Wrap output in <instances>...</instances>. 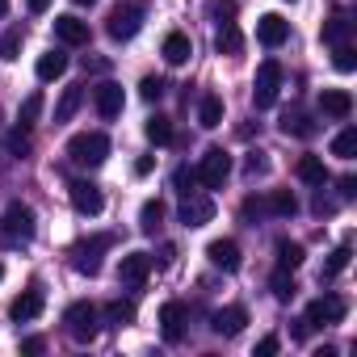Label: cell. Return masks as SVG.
<instances>
[{
	"label": "cell",
	"mask_w": 357,
	"mask_h": 357,
	"mask_svg": "<svg viewBox=\"0 0 357 357\" xmlns=\"http://www.w3.org/2000/svg\"><path fill=\"white\" fill-rule=\"evenodd\" d=\"M307 332H311V324H307V319H298V324H294V340H307Z\"/></svg>",
	"instance_id": "cell-50"
},
{
	"label": "cell",
	"mask_w": 357,
	"mask_h": 357,
	"mask_svg": "<svg viewBox=\"0 0 357 357\" xmlns=\"http://www.w3.org/2000/svg\"><path fill=\"white\" fill-rule=\"evenodd\" d=\"M303 265V244H294V240H278V269H298Z\"/></svg>",
	"instance_id": "cell-31"
},
{
	"label": "cell",
	"mask_w": 357,
	"mask_h": 357,
	"mask_svg": "<svg viewBox=\"0 0 357 357\" xmlns=\"http://www.w3.org/2000/svg\"><path fill=\"white\" fill-rule=\"evenodd\" d=\"M34 231H38L34 206H26V202L5 206V215H0V248H22L34 240Z\"/></svg>",
	"instance_id": "cell-1"
},
{
	"label": "cell",
	"mask_w": 357,
	"mask_h": 357,
	"mask_svg": "<svg viewBox=\"0 0 357 357\" xmlns=\"http://www.w3.org/2000/svg\"><path fill=\"white\" fill-rule=\"evenodd\" d=\"M353 194H357V181H353V176H340V198L349 202Z\"/></svg>",
	"instance_id": "cell-47"
},
{
	"label": "cell",
	"mask_w": 357,
	"mask_h": 357,
	"mask_svg": "<svg viewBox=\"0 0 357 357\" xmlns=\"http://www.w3.org/2000/svg\"><path fill=\"white\" fill-rule=\"evenodd\" d=\"M286 38H290V22H286V17L265 13V17L257 22V43H261V47H282Z\"/></svg>",
	"instance_id": "cell-15"
},
{
	"label": "cell",
	"mask_w": 357,
	"mask_h": 357,
	"mask_svg": "<svg viewBox=\"0 0 357 357\" xmlns=\"http://www.w3.org/2000/svg\"><path fill=\"white\" fill-rule=\"evenodd\" d=\"M172 185H176V194H194V185H198V168L181 164V168L172 172Z\"/></svg>",
	"instance_id": "cell-36"
},
{
	"label": "cell",
	"mask_w": 357,
	"mask_h": 357,
	"mask_svg": "<svg viewBox=\"0 0 357 357\" xmlns=\"http://www.w3.org/2000/svg\"><path fill=\"white\" fill-rule=\"evenodd\" d=\"M9 151H13V155H26V151H30V130H26L22 122H17V130L9 135Z\"/></svg>",
	"instance_id": "cell-41"
},
{
	"label": "cell",
	"mask_w": 357,
	"mask_h": 357,
	"mask_svg": "<svg viewBox=\"0 0 357 357\" xmlns=\"http://www.w3.org/2000/svg\"><path fill=\"white\" fill-rule=\"evenodd\" d=\"M72 206H76V215H89V219H97L101 211H105V194H101V185H93V181H72Z\"/></svg>",
	"instance_id": "cell-10"
},
{
	"label": "cell",
	"mask_w": 357,
	"mask_h": 357,
	"mask_svg": "<svg viewBox=\"0 0 357 357\" xmlns=\"http://www.w3.org/2000/svg\"><path fill=\"white\" fill-rule=\"evenodd\" d=\"M26 5H30V13H47V9H51V0H26Z\"/></svg>",
	"instance_id": "cell-51"
},
{
	"label": "cell",
	"mask_w": 357,
	"mask_h": 357,
	"mask_svg": "<svg viewBox=\"0 0 357 357\" xmlns=\"http://www.w3.org/2000/svg\"><path fill=\"white\" fill-rule=\"evenodd\" d=\"M160 332H164V340H168V344H176V340L185 336V303L168 298V303L160 307Z\"/></svg>",
	"instance_id": "cell-12"
},
{
	"label": "cell",
	"mask_w": 357,
	"mask_h": 357,
	"mask_svg": "<svg viewBox=\"0 0 357 357\" xmlns=\"http://www.w3.org/2000/svg\"><path fill=\"white\" fill-rule=\"evenodd\" d=\"M349 257H353V252H349V244L332 248V257L324 261V273H319V278H336V273H344V269H349Z\"/></svg>",
	"instance_id": "cell-35"
},
{
	"label": "cell",
	"mask_w": 357,
	"mask_h": 357,
	"mask_svg": "<svg viewBox=\"0 0 357 357\" xmlns=\"http://www.w3.org/2000/svg\"><path fill=\"white\" fill-rule=\"evenodd\" d=\"M80 105H84V89H80V84L63 89V97H59V105H55V122H72Z\"/></svg>",
	"instance_id": "cell-28"
},
{
	"label": "cell",
	"mask_w": 357,
	"mask_h": 357,
	"mask_svg": "<svg viewBox=\"0 0 357 357\" xmlns=\"http://www.w3.org/2000/svg\"><path fill=\"white\" fill-rule=\"evenodd\" d=\"M43 307H47L43 290H38V286H30V290H22V294L9 303V315H13L17 324H30V319H38V315H43Z\"/></svg>",
	"instance_id": "cell-14"
},
{
	"label": "cell",
	"mask_w": 357,
	"mask_h": 357,
	"mask_svg": "<svg viewBox=\"0 0 357 357\" xmlns=\"http://www.w3.org/2000/svg\"><path fill=\"white\" fill-rule=\"evenodd\" d=\"M164 89H168V84H164L160 76H143V80H139V97H143V101H160Z\"/></svg>",
	"instance_id": "cell-38"
},
{
	"label": "cell",
	"mask_w": 357,
	"mask_h": 357,
	"mask_svg": "<svg viewBox=\"0 0 357 357\" xmlns=\"http://www.w3.org/2000/svg\"><path fill=\"white\" fill-rule=\"evenodd\" d=\"M269 290H273V298H278V303H290V298L298 294V286H294L290 269H278V273L269 278Z\"/></svg>",
	"instance_id": "cell-32"
},
{
	"label": "cell",
	"mask_w": 357,
	"mask_h": 357,
	"mask_svg": "<svg viewBox=\"0 0 357 357\" xmlns=\"http://www.w3.org/2000/svg\"><path fill=\"white\" fill-rule=\"evenodd\" d=\"M282 135L311 139V135H315V122H311V114H303V109H286V114H282Z\"/></svg>",
	"instance_id": "cell-24"
},
{
	"label": "cell",
	"mask_w": 357,
	"mask_h": 357,
	"mask_svg": "<svg viewBox=\"0 0 357 357\" xmlns=\"http://www.w3.org/2000/svg\"><path fill=\"white\" fill-rule=\"evenodd\" d=\"M211 17L231 22V17H236V0H211Z\"/></svg>",
	"instance_id": "cell-43"
},
{
	"label": "cell",
	"mask_w": 357,
	"mask_h": 357,
	"mask_svg": "<svg viewBox=\"0 0 357 357\" xmlns=\"http://www.w3.org/2000/svg\"><path fill=\"white\" fill-rule=\"evenodd\" d=\"M139 30H143V5H139V0H122V5L109 9V17H105V34H109L114 43H130Z\"/></svg>",
	"instance_id": "cell-2"
},
{
	"label": "cell",
	"mask_w": 357,
	"mask_h": 357,
	"mask_svg": "<svg viewBox=\"0 0 357 357\" xmlns=\"http://www.w3.org/2000/svg\"><path fill=\"white\" fill-rule=\"evenodd\" d=\"M105 155H109V139L101 130L72 135V143H68V160L80 164V168H97V164H105Z\"/></svg>",
	"instance_id": "cell-3"
},
{
	"label": "cell",
	"mask_w": 357,
	"mask_h": 357,
	"mask_svg": "<svg viewBox=\"0 0 357 357\" xmlns=\"http://www.w3.org/2000/svg\"><path fill=\"white\" fill-rule=\"evenodd\" d=\"M172 261H176V248H172V244H164V248H160V265H172Z\"/></svg>",
	"instance_id": "cell-49"
},
{
	"label": "cell",
	"mask_w": 357,
	"mask_h": 357,
	"mask_svg": "<svg viewBox=\"0 0 357 357\" xmlns=\"http://www.w3.org/2000/svg\"><path fill=\"white\" fill-rule=\"evenodd\" d=\"M315 211H319V215H332V211H336V202H328V198L319 194V198H315Z\"/></svg>",
	"instance_id": "cell-48"
},
{
	"label": "cell",
	"mask_w": 357,
	"mask_h": 357,
	"mask_svg": "<svg viewBox=\"0 0 357 357\" xmlns=\"http://www.w3.org/2000/svg\"><path fill=\"white\" fill-rule=\"evenodd\" d=\"M22 43H26V30L22 26H9L5 34H0V59H22Z\"/></svg>",
	"instance_id": "cell-29"
},
{
	"label": "cell",
	"mask_w": 357,
	"mask_h": 357,
	"mask_svg": "<svg viewBox=\"0 0 357 357\" xmlns=\"http://www.w3.org/2000/svg\"><path fill=\"white\" fill-rule=\"evenodd\" d=\"M215 51H219V55H240V51H244V34L236 30V22H219Z\"/></svg>",
	"instance_id": "cell-23"
},
{
	"label": "cell",
	"mask_w": 357,
	"mask_h": 357,
	"mask_svg": "<svg viewBox=\"0 0 357 357\" xmlns=\"http://www.w3.org/2000/svg\"><path fill=\"white\" fill-rule=\"evenodd\" d=\"M319 109H324L328 118L344 122V118L353 114V97H349L344 89H324V93H319Z\"/></svg>",
	"instance_id": "cell-18"
},
{
	"label": "cell",
	"mask_w": 357,
	"mask_h": 357,
	"mask_svg": "<svg viewBox=\"0 0 357 357\" xmlns=\"http://www.w3.org/2000/svg\"><path fill=\"white\" fill-rule=\"evenodd\" d=\"M143 135H147V139H151L155 147H164V143H172V122L155 114V118H147V126H143Z\"/></svg>",
	"instance_id": "cell-33"
},
{
	"label": "cell",
	"mask_w": 357,
	"mask_h": 357,
	"mask_svg": "<svg viewBox=\"0 0 357 357\" xmlns=\"http://www.w3.org/2000/svg\"><path fill=\"white\" fill-rule=\"evenodd\" d=\"M227 176H231V155H227L223 147H211V151L198 160V181H202L206 190H223Z\"/></svg>",
	"instance_id": "cell-7"
},
{
	"label": "cell",
	"mask_w": 357,
	"mask_h": 357,
	"mask_svg": "<svg viewBox=\"0 0 357 357\" xmlns=\"http://www.w3.org/2000/svg\"><path fill=\"white\" fill-rule=\"evenodd\" d=\"M278 344H282L278 336H265V340L257 344V357H273V353H278Z\"/></svg>",
	"instance_id": "cell-44"
},
{
	"label": "cell",
	"mask_w": 357,
	"mask_h": 357,
	"mask_svg": "<svg viewBox=\"0 0 357 357\" xmlns=\"http://www.w3.org/2000/svg\"><path fill=\"white\" fill-rule=\"evenodd\" d=\"M93 105H97V114H101L105 122H109V118H118V114H122V105H126L122 84H114V80L97 84V89H93Z\"/></svg>",
	"instance_id": "cell-11"
},
{
	"label": "cell",
	"mask_w": 357,
	"mask_h": 357,
	"mask_svg": "<svg viewBox=\"0 0 357 357\" xmlns=\"http://www.w3.org/2000/svg\"><path fill=\"white\" fill-rule=\"evenodd\" d=\"M109 244H114V236H93V240L76 244V248H72V269L84 273V278H97V273H101V252H105Z\"/></svg>",
	"instance_id": "cell-6"
},
{
	"label": "cell",
	"mask_w": 357,
	"mask_h": 357,
	"mask_svg": "<svg viewBox=\"0 0 357 357\" xmlns=\"http://www.w3.org/2000/svg\"><path fill=\"white\" fill-rule=\"evenodd\" d=\"M344 311H349V303L340 298V294H324V298H315L311 307H307V324L311 328H324V324H340L344 319Z\"/></svg>",
	"instance_id": "cell-8"
},
{
	"label": "cell",
	"mask_w": 357,
	"mask_h": 357,
	"mask_svg": "<svg viewBox=\"0 0 357 357\" xmlns=\"http://www.w3.org/2000/svg\"><path fill=\"white\" fill-rule=\"evenodd\" d=\"M72 5H97V0H72Z\"/></svg>",
	"instance_id": "cell-54"
},
{
	"label": "cell",
	"mask_w": 357,
	"mask_h": 357,
	"mask_svg": "<svg viewBox=\"0 0 357 357\" xmlns=\"http://www.w3.org/2000/svg\"><path fill=\"white\" fill-rule=\"evenodd\" d=\"M47 349V340L43 336H30V340H22V353H43Z\"/></svg>",
	"instance_id": "cell-46"
},
{
	"label": "cell",
	"mask_w": 357,
	"mask_h": 357,
	"mask_svg": "<svg viewBox=\"0 0 357 357\" xmlns=\"http://www.w3.org/2000/svg\"><path fill=\"white\" fill-rule=\"evenodd\" d=\"M332 155H340V160H353V155H357V126H344V130L332 139Z\"/></svg>",
	"instance_id": "cell-34"
},
{
	"label": "cell",
	"mask_w": 357,
	"mask_h": 357,
	"mask_svg": "<svg viewBox=\"0 0 357 357\" xmlns=\"http://www.w3.org/2000/svg\"><path fill=\"white\" fill-rule=\"evenodd\" d=\"M84 72H105V59H84Z\"/></svg>",
	"instance_id": "cell-52"
},
{
	"label": "cell",
	"mask_w": 357,
	"mask_h": 357,
	"mask_svg": "<svg viewBox=\"0 0 357 357\" xmlns=\"http://www.w3.org/2000/svg\"><path fill=\"white\" fill-rule=\"evenodd\" d=\"M105 319H109V324H118V328H122V324H130V319H135V303H122V298H118V303H109V307H105Z\"/></svg>",
	"instance_id": "cell-37"
},
{
	"label": "cell",
	"mask_w": 357,
	"mask_h": 357,
	"mask_svg": "<svg viewBox=\"0 0 357 357\" xmlns=\"http://www.w3.org/2000/svg\"><path fill=\"white\" fill-rule=\"evenodd\" d=\"M176 215H181L185 227H206V223L215 219V202L194 190V194H181V211H176Z\"/></svg>",
	"instance_id": "cell-9"
},
{
	"label": "cell",
	"mask_w": 357,
	"mask_h": 357,
	"mask_svg": "<svg viewBox=\"0 0 357 357\" xmlns=\"http://www.w3.org/2000/svg\"><path fill=\"white\" fill-rule=\"evenodd\" d=\"M101 311L93 307V303H72L68 311H63V324H68V336L76 340V344H89V340H97V332H101Z\"/></svg>",
	"instance_id": "cell-4"
},
{
	"label": "cell",
	"mask_w": 357,
	"mask_h": 357,
	"mask_svg": "<svg viewBox=\"0 0 357 357\" xmlns=\"http://www.w3.org/2000/svg\"><path fill=\"white\" fill-rule=\"evenodd\" d=\"M34 72H38V80H59L68 72V55L63 51H47V55H38Z\"/></svg>",
	"instance_id": "cell-25"
},
{
	"label": "cell",
	"mask_w": 357,
	"mask_h": 357,
	"mask_svg": "<svg viewBox=\"0 0 357 357\" xmlns=\"http://www.w3.org/2000/svg\"><path fill=\"white\" fill-rule=\"evenodd\" d=\"M294 172H298V181H303V185H315V190L328 185V168H324L319 155H303V160L294 164Z\"/></svg>",
	"instance_id": "cell-21"
},
{
	"label": "cell",
	"mask_w": 357,
	"mask_h": 357,
	"mask_svg": "<svg viewBox=\"0 0 357 357\" xmlns=\"http://www.w3.org/2000/svg\"><path fill=\"white\" fill-rule=\"evenodd\" d=\"M244 172H248V176H261V172H269V160H265V151H248V160H244Z\"/></svg>",
	"instance_id": "cell-42"
},
{
	"label": "cell",
	"mask_w": 357,
	"mask_h": 357,
	"mask_svg": "<svg viewBox=\"0 0 357 357\" xmlns=\"http://www.w3.org/2000/svg\"><path fill=\"white\" fill-rule=\"evenodd\" d=\"M244 324H248V311H244V307H223V311H215V319H211V328H215L219 336H240Z\"/></svg>",
	"instance_id": "cell-20"
},
{
	"label": "cell",
	"mask_w": 357,
	"mask_h": 357,
	"mask_svg": "<svg viewBox=\"0 0 357 357\" xmlns=\"http://www.w3.org/2000/svg\"><path fill=\"white\" fill-rule=\"evenodd\" d=\"M261 202H265V215H278V219L298 215V198H294L290 190H278V194H269V198H261Z\"/></svg>",
	"instance_id": "cell-26"
},
{
	"label": "cell",
	"mask_w": 357,
	"mask_h": 357,
	"mask_svg": "<svg viewBox=\"0 0 357 357\" xmlns=\"http://www.w3.org/2000/svg\"><path fill=\"white\" fill-rule=\"evenodd\" d=\"M278 89H282V63L278 59H265L257 68V80H252V105L257 109H269L278 101Z\"/></svg>",
	"instance_id": "cell-5"
},
{
	"label": "cell",
	"mask_w": 357,
	"mask_h": 357,
	"mask_svg": "<svg viewBox=\"0 0 357 357\" xmlns=\"http://www.w3.org/2000/svg\"><path fill=\"white\" fill-rule=\"evenodd\" d=\"M206 257H211L215 269H227V273L240 269V244H236V240H215V244L206 248Z\"/></svg>",
	"instance_id": "cell-19"
},
{
	"label": "cell",
	"mask_w": 357,
	"mask_h": 357,
	"mask_svg": "<svg viewBox=\"0 0 357 357\" xmlns=\"http://www.w3.org/2000/svg\"><path fill=\"white\" fill-rule=\"evenodd\" d=\"M0 282H5V265H0Z\"/></svg>",
	"instance_id": "cell-55"
},
{
	"label": "cell",
	"mask_w": 357,
	"mask_h": 357,
	"mask_svg": "<svg viewBox=\"0 0 357 357\" xmlns=\"http://www.w3.org/2000/svg\"><path fill=\"white\" fill-rule=\"evenodd\" d=\"M328 47H340V43H349V17L344 13H332L328 22H324V34H319Z\"/></svg>",
	"instance_id": "cell-30"
},
{
	"label": "cell",
	"mask_w": 357,
	"mask_h": 357,
	"mask_svg": "<svg viewBox=\"0 0 357 357\" xmlns=\"http://www.w3.org/2000/svg\"><path fill=\"white\" fill-rule=\"evenodd\" d=\"M151 168H155V160H151V155H139V160H135V176H147Z\"/></svg>",
	"instance_id": "cell-45"
},
{
	"label": "cell",
	"mask_w": 357,
	"mask_h": 357,
	"mask_svg": "<svg viewBox=\"0 0 357 357\" xmlns=\"http://www.w3.org/2000/svg\"><path fill=\"white\" fill-rule=\"evenodd\" d=\"M38 114H43V93H30V97L22 101V114H17V122H22V126H30Z\"/></svg>",
	"instance_id": "cell-39"
},
{
	"label": "cell",
	"mask_w": 357,
	"mask_h": 357,
	"mask_svg": "<svg viewBox=\"0 0 357 357\" xmlns=\"http://www.w3.org/2000/svg\"><path fill=\"white\" fill-rule=\"evenodd\" d=\"M55 38L63 43V47H84L89 43V22H80V17H55Z\"/></svg>",
	"instance_id": "cell-17"
},
{
	"label": "cell",
	"mask_w": 357,
	"mask_h": 357,
	"mask_svg": "<svg viewBox=\"0 0 357 357\" xmlns=\"http://www.w3.org/2000/svg\"><path fill=\"white\" fill-rule=\"evenodd\" d=\"M198 122H202V130L223 126V97H219V93H202V101H198Z\"/></svg>",
	"instance_id": "cell-22"
},
{
	"label": "cell",
	"mask_w": 357,
	"mask_h": 357,
	"mask_svg": "<svg viewBox=\"0 0 357 357\" xmlns=\"http://www.w3.org/2000/svg\"><path fill=\"white\" fill-rule=\"evenodd\" d=\"M160 55H164V63H172V68H181V63H190V55H194V43H190V34H181V30H172V34L164 38V47H160Z\"/></svg>",
	"instance_id": "cell-16"
},
{
	"label": "cell",
	"mask_w": 357,
	"mask_h": 357,
	"mask_svg": "<svg viewBox=\"0 0 357 357\" xmlns=\"http://www.w3.org/2000/svg\"><path fill=\"white\" fill-rule=\"evenodd\" d=\"M332 63H336V72H353V68H357V51H353L349 43H340L336 55H332Z\"/></svg>",
	"instance_id": "cell-40"
},
{
	"label": "cell",
	"mask_w": 357,
	"mask_h": 357,
	"mask_svg": "<svg viewBox=\"0 0 357 357\" xmlns=\"http://www.w3.org/2000/svg\"><path fill=\"white\" fill-rule=\"evenodd\" d=\"M147 273H151V257H147V252H126V257L118 261V282H122V286H143Z\"/></svg>",
	"instance_id": "cell-13"
},
{
	"label": "cell",
	"mask_w": 357,
	"mask_h": 357,
	"mask_svg": "<svg viewBox=\"0 0 357 357\" xmlns=\"http://www.w3.org/2000/svg\"><path fill=\"white\" fill-rule=\"evenodd\" d=\"M160 227H164V202L160 198H147L143 211H139V231L143 236H155Z\"/></svg>",
	"instance_id": "cell-27"
},
{
	"label": "cell",
	"mask_w": 357,
	"mask_h": 357,
	"mask_svg": "<svg viewBox=\"0 0 357 357\" xmlns=\"http://www.w3.org/2000/svg\"><path fill=\"white\" fill-rule=\"evenodd\" d=\"M9 13V0H0V17H5Z\"/></svg>",
	"instance_id": "cell-53"
}]
</instances>
